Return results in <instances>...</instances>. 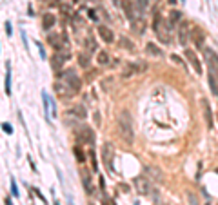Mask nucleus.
Segmentation results:
<instances>
[{
    "label": "nucleus",
    "mask_w": 218,
    "mask_h": 205,
    "mask_svg": "<svg viewBox=\"0 0 218 205\" xmlns=\"http://www.w3.org/2000/svg\"><path fill=\"white\" fill-rule=\"evenodd\" d=\"M171 58H173V62H177V64H182V60H180V56H177V54H173Z\"/></svg>",
    "instance_id": "a19ab883"
},
{
    "label": "nucleus",
    "mask_w": 218,
    "mask_h": 205,
    "mask_svg": "<svg viewBox=\"0 0 218 205\" xmlns=\"http://www.w3.org/2000/svg\"><path fill=\"white\" fill-rule=\"evenodd\" d=\"M118 44H120V47H125V49H133V44H131V40L129 38H125V36H120L118 38Z\"/></svg>",
    "instance_id": "c756f323"
},
{
    "label": "nucleus",
    "mask_w": 218,
    "mask_h": 205,
    "mask_svg": "<svg viewBox=\"0 0 218 205\" xmlns=\"http://www.w3.org/2000/svg\"><path fill=\"white\" fill-rule=\"evenodd\" d=\"M153 31L158 36V40L162 44H171V33H173V22L171 20H164V16L160 13L155 15V20H153Z\"/></svg>",
    "instance_id": "f03ea898"
},
{
    "label": "nucleus",
    "mask_w": 218,
    "mask_h": 205,
    "mask_svg": "<svg viewBox=\"0 0 218 205\" xmlns=\"http://www.w3.org/2000/svg\"><path fill=\"white\" fill-rule=\"evenodd\" d=\"M191 40L196 45V49H204V44H206V35L200 27H193L191 29Z\"/></svg>",
    "instance_id": "9b49d317"
},
{
    "label": "nucleus",
    "mask_w": 218,
    "mask_h": 205,
    "mask_svg": "<svg viewBox=\"0 0 218 205\" xmlns=\"http://www.w3.org/2000/svg\"><path fill=\"white\" fill-rule=\"evenodd\" d=\"M75 136H76V140L84 143V145H93L94 140H96V134H94V131L91 127H87V125H80V127H76L75 129Z\"/></svg>",
    "instance_id": "7ed1b4c3"
},
{
    "label": "nucleus",
    "mask_w": 218,
    "mask_h": 205,
    "mask_svg": "<svg viewBox=\"0 0 218 205\" xmlns=\"http://www.w3.org/2000/svg\"><path fill=\"white\" fill-rule=\"evenodd\" d=\"M96 60H98V64H100V65L109 64V54L105 53V51H100V53H98V58H96Z\"/></svg>",
    "instance_id": "7c9ffc66"
},
{
    "label": "nucleus",
    "mask_w": 218,
    "mask_h": 205,
    "mask_svg": "<svg viewBox=\"0 0 218 205\" xmlns=\"http://www.w3.org/2000/svg\"><path fill=\"white\" fill-rule=\"evenodd\" d=\"M169 20L173 22V24H180L182 22V13L180 11H171L169 13Z\"/></svg>",
    "instance_id": "c85d7f7f"
},
{
    "label": "nucleus",
    "mask_w": 218,
    "mask_h": 205,
    "mask_svg": "<svg viewBox=\"0 0 218 205\" xmlns=\"http://www.w3.org/2000/svg\"><path fill=\"white\" fill-rule=\"evenodd\" d=\"M116 127H118V134L120 138L127 143V145H133L135 143V127H133V120L129 116L127 111H122L116 118Z\"/></svg>",
    "instance_id": "f257e3e1"
},
{
    "label": "nucleus",
    "mask_w": 218,
    "mask_h": 205,
    "mask_svg": "<svg viewBox=\"0 0 218 205\" xmlns=\"http://www.w3.org/2000/svg\"><path fill=\"white\" fill-rule=\"evenodd\" d=\"M204 56H206V62L211 73H215L218 78V54L211 49V47H204Z\"/></svg>",
    "instance_id": "423d86ee"
},
{
    "label": "nucleus",
    "mask_w": 218,
    "mask_h": 205,
    "mask_svg": "<svg viewBox=\"0 0 218 205\" xmlns=\"http://www.w3.org/2000/svg\"><path fill=\"white\" fill-rule=\"evenodd\" d=\"M53 87H55V93H56L60 98H71L73 95H75V93L71 91V87L67 86V84H60V82H56Z\"/></svg>",
    "instance_id": "2eb2a0df"
},
{
    "label": "nucleus",
    "mask_w": 218,
    "mask_h": 205,
    "mask_svg": "<svg viewBox=\"0 0 218 205\" xmlns=\"http://www.w3.org/2000/svg\"><path fill=\"white\" fill-rule=\"evenodd\" d=\"M67 116H71V118H75V120H84L87 116V111H85L84 105L76 104V105H73V107L67 111Z\"/></svg>",
    "instance_id": "4468645a"
},
{
    "label": "nucleus",
    "mask_w": 218,
    "mask_h": 205,
    "mask_svg": "<svg viewBox=\"0 0 218 205\" xmlns=\"http://www.w3.org/2000/svg\"><path fill=\"white\" fill-rule=\"evenodd\" d=\"M133 31H135L138 36L145 33V22H144V18H142V16H140V20H136V18L133 20Z\"/></svg>",
    "instance_id": "b1692460"
},
{
    "label": "nucleus",
    "mask_w": 218,
    "mask_h": 205,
    "mask_svg": "<svg viewBox=\"0 0 218 205\" xmlns=\"http://www.w3.org/2000/svg\"><path fill=\"white\" fill-rule=\"evenodd\" d=\"M113 158H114V149H113V143L105 142L102 145V160H104L105 167L107 169H113Z\"/></svg>",
    "instance_id": "1a4fd4ad"
},
{
    "label": "nucleus",
    "mask_w": 218,
    "mask_h": 205,
    "mask_svg": "<svg viewBox=\"0 0 218 205\" xmlns=\"http://www.w3.org/2000/svg\"><path fill=\"white\" fill-rule=\"evenodd\" d=\"M87 15H89V18H91V20H94V22L98 20V16H96V11H94V9H89V11H87Z\"/></svg>",
    "instance_id": "e433bc0d"
},
{
    "label": "nucleus",
    "mask_w": 218,
    "mask_h": 205,
    "mask_svg": "<svg viewBox=\"0 0 218 205\" xmlns=\"http://www.w3.org/2000/svg\"><path fill=\"white\" fill-rule=\"evenodd\" d=\"M36 45H38V51H40V56L42 58H46V51H44V47H42L40 42H36Z\"/></svg>",
    "instance_id": "4c0bfd02"
},
{
    "label": "nucleus",
    "mask_w": 218,
    "mask_h": 205,
    "mask_svg": "<svg viewBox=\"0 0 218 205\" xmlns=\"http://www.w3.org/2000/svg\"><path fill=\"white\" fill-rule=\"evenodd\" d=\"M186 58H187V62L191 64V67L196 71V75H202V64H200V60L196 58V53L193 49H186Z\"/></svg>",
    "instance_id": "ddd939ff"
},
{
    "label": "nucleus",
    "mask_w": 218,
    "mask_h": 205,
    "mask_svg": "<svg viewBox=\"0 0 218 205\" xmlns=\"http://www.w3.org/2000/svg\"><path fill=\"white\" fill-rule=\"evenodd\" d=\"M207 80H209V86H211V91H213V95H216V96H218V78H216V75L209 71Z\"/></svg>",
    "instance_id": "393cba45"
},
{
    "label": "nucleus",
    "mask_w": 218,
    "mask_h": 205,
    "mask_svg": "<svg viewBox=\"0 0 218 205\" xmlns=\"http://www.w3.org/2000/svg\"><path fill=\"white\" fill-rule=\"evenodd\" d=\"M47 42H49V45L53 49L60 51V49H64L67 45V38L64 36L62 33H51V35H47Z\"/></svg>",
    "instance_id": "6e6552de"
},
{
    "label": "nucleus",
    "mask_w": 218,
    "mask_h": 205,
    "mask_svg": "<svg viewBox=\"0 0 218 205\" xmlns=\"http://www.w3.org/2000/svg\"><path fill=\"white\" fill-rule=\"evenodd\" d=\"M80 180H82V185H84V189H85V193L91 194L93 193V185H91V174H89L87 169H80Z\"/></svg>",
    "instance_id": "dca6fc26"
},
{
    "label": "nucleus",
    "mask_w": 218,
    "mask_h": 205,
    "mask_svg": "<svg viewBox=\"0 0 218 205\" xmlns=\"http://www.w3.org/2000/svg\"><path fill=\"white\" fill-rule=\"evenodd\" d=\"M89 156H91V165H93V169L96 171L98 169V163H96V158H94V151H89Z\"/></svg>",
    "instance_id": "473e14b6"
},
{
    "label": "nucleus",
    "mask_w": 218,
    "mask_h": 205,
    "mask_svg": "<svg viewBox=\"0 0 218 205\" xmlns=\"http://www.w3.org/2000/svg\"><path fill=\"white\" fill-rule=\"evenodd\" d=\"M147 4H149V2H147V0H138V2H136V6H138V7H140V11H144L145 7H147Z\"/></svg>",
    "instance_id": "f704fd0d"
},
{
    "label": "nucleus",
    "mask_w": 218,
    "mask_h": 205,
    "mask_svg": "<svg viewBox=\"0 0 218 205\" xmlns=\"http://www.w3.org/2000/svg\"><path fill=\"white\" fill-rule=\"evenodd\" d=\"M73 152H75V156H76V162H78V163H84V162H85V154H84V151L80 149V147H78V145L73 149Z\"/></svg>",
    "instance_id": "cd10ccee"
},
{
    "label": "nucleus",
    "mask_w": 218,
    "mask_h": 205,
    "mask_svg": "<svg viewBox=\"0 0 218 205\" xmlns=\"http://www.w3.org/2000/svg\"><path fill=\"white\" fill-rule=\"evenodd\" d=\"M64 80H65L67 86L71 87V91L75 95L82 89V80H80V76H78V73H76L75 69H67V71L64 73Z\"/></svg>",
    "instance_id": "39448f33"
},
{
    "label": "nucleus",
    "mask_w": 218,
    "mask_h": 205,
    "mask_svg": "<svg viewBox=\"0 0 218 205\" xmlns=\"http://www.w3.org/2000/svg\"><path fill=\"white\" fill-rule=\"evenodd\" d=\"M136 73H140V71H138V64H131V62H125L124 67H122V76H124V78H129V76L136 75Z\"/></svg>",
    "instance_id": "aec40b11"
},
{
    "label": "nucleus",
    "mask_w": 218,
    "mask_h": 205,
    "mask_svg": "<svg viewBox=\"0 0 218 205\" xmlns=\"http://www.w3.org/2000/svg\"><path fill=\"white\" fill-rule=\"evenodd\" d=\"M6 33H7V36H11V24L9 22H6Z\"/></svg>",
    "instance_id": "58836bf2"
},
{
    "label": "nucleus",
    "mask_w": 218,
    "mask_h": 205,
    "mask_svg": "<svg viewBox=\"0 0 218 205\" xmlns=\"http://www.w3.org/2000/svg\"><path fill=\"white\" fill-rule=\"evenodd\" d=\"M189 38H191L189 24L187 22H180V27H178V42H180V45H187Z\"/></svg>",
    "instance_id": "9d476101"
},
{
    "label": "nucleus",
    "mask_w": 218,
    "mask_h": 205,
    "mask_svg": "<svg viewBox=\"0 0 218 205\" xmlns=\"http://www.w3.org/2000/svg\"><path fill=\"white\" fill-rule=\"evenodd\" d=\"M133 184H135L138 194H144V196L155 194V189H153V185H151L147 176H136L135 180H133Z\"/></svg>",
    "instance_id": "20e7f679"
},
{
    "label": "nucleus",
    "mask_w": 218,
    "mask_h": 205,
    "mask_svg": "<svg viewBox=\"0 0 218 205\" xmlns=\"http://www.w3.org/2000/svg\"><path fill=\"white\" fill-rule=\"evenodd\" d=\"M4 91H6V95L9 96L11 95V65L7 62L6 65V78H4Z\"/></svg>",
    "instance_id": "5701e85b"
},
{
    "label": "nucleus",
    "mask_w": 218,
    "mask_h": 205,
    "mask_svg": "<svg viewBox=\"0 0 218 205\" xmlns=\"http://www.w3.org/2000/svg\"><path fill=\"white\" fill-rule=\"evenodd\" d=\"M2 129H4V133H7V134H13V127H11L9 123H2Z\"/></svg>",
    "instance_id": "c9c22d12"
},
{
    "label": "nucleus",
    "mask_w": 218,
    "mask_h": 205,
    "mask_svg": "<svg viewBox=\"0 0 218 205\" xmlns=\"http://www.w3.org/2000/svg\"><path fill=\"white\" fill-rule=\"evenodd\" d=\"M85 49H87L89 53H94V51L98 49V44H96V40H94L93 36H87V38H85Z\"/></svg>",
    "instance_id": "a878e982"
},
{
    "label": "nucleus",
    "mask_w": 218,
    "mask_h": 205,
    "mask_svg": "<svg viewBox=\"0 0 218 205\" xmlns=\"http://www.w3.org/2000/svg\"><path fill=\"white\" fill-rule=\"evenodd\" d=\"M55 22H56V16L51 15V13H46V15L42 16V27H44V29H51L53 26H55Z\"/></svg>",
    "instance_id": "4be33fe9"
},
{
    "label": "nucleus",
    "mask_w": 218,
    "mask_h": 205,
    "mask_svg": "<svg viewBox=\"0 0 218 205\" xmlns=\"http://www.w3.org/2000/svg\"><path fill=\"white\" fill-rule=\"evenodd\" d=\"M122 9H124V15L127 20H135L136 18V11H135V6H133V2L131 0H124L122 2Z\"/></svg>",
    "instance_id": "f3484780"
},
{
    "label": "nucleus",
    "mask_w": 218,
    "mask_h": 205,
    "mask_svg": "<svg viewBox=\"0 0 218 205\" xmlns=\"http://www.w3.org/2000/svg\"><path fill=\"white\" fill-rule=\"evenodd\" d=\"M145 53L151 54V56H158V58H160V56H164V51H162L156 44H153V42L145 44Z\"/></svg>",
    "instance_id": "412c9836"
},
{
    "label": "nucleus",
    "mask_w": 218,
    "mask_h": 205,
    "mask_svg": "<svg viewBox=\"0 0 218 205\" xmlns=\"http://www.w3.org/2000/svg\"><path fill=\"white\" fill-rule=\"evenodd\" d=\"M11 193H13V196H18V189H17V182L11 178Z\"/></svg>",
    "instance_id": "72a5a7b5"
},
{
    "label": "nucleus",
    "mask_w": 218,
    "mask_h": 205,
    "mask_svg": "<svg viewBox=\"0 0 218 205\" xmlns=\"http://www.w3.org/2000/svg\"><path fill=\"white\" fill-rule=\"evenodd\" d=\"M118 189H120V191H124V193H127V191H129V187H127V185H118Z\"/></svg>",
    "instance_id": "79ce46f5"
},
{
    "label": "nucleus",
    "mask_w": 218,
    "mask_h": 205,
    "mask_svg": "<svg viewBox=\"0 0 218 205\" xmlns=\"http://www.w3.org/2000/svg\"><path fill=\"white\" fill-rule=\"evenodd\" d=\"M65 60H67V54L56 53V54H53V56H51V67H53V71H55L58 76L62 75V65H64Z\"/></svg>",
    "instance_id": "f8f14e48"
},
{
    "label": "nucleus",
    "mask_w": 218,
    "mask_h": 205,
    "mask_svg": "<svg viewBox=\"0 0 218 205\" xmlns=\"http://www.w3.org/2000/svg\"><path fill=\"white\" fill-rule=\"evenodd\" d=\"M98 35H100V38H102L105 44H111V42L114 40L113 31H111L107 26H100V27H98Z\"/></svg>",
    "instance_id": "6ab92c4d"
},
{
    "label": "nucleus",
    "mask_w": 218,
    "mask_h": 205,
    "mask_svg": "<svg viewBox=\"0 0 218 205\" xmlns=\"http://www.w3.org/2000/svg\"><path fill=\"white\" fill-rule=\"evenodd\" d=\"M42 98H44V107H46V116L49 120V96L47 93H42Z\"/></svg>",
    "instance_id": "2f4dec72"
},
{
    "label": "nucleus",
    "mask_w": 218,
    "mask_h": 205,
    "mask_svg": "<svg viewBox=\"0 0 218 205\" xmlns=\"http://www.w3.org/2000/svg\"><path fill=\"white\" fill-rule=\"evenodd\" d=\"M78 64H80V67H89V64H91V60H89V54H78Z\"/></svg>",
    "instance_id": "bb28decb"
},
{
    "label": "nucleus",
    "mask_w": 218,
    "mask_h": 205,
    "mask_svg": "<svg viewBox=\"0 0 218 205\" xmlns=\"http://www.w3.org/2000/svg\"><path fill=\"white\" fill-rule=\"evenodd\" d=\"M202 109H204V118H206V123L211 129L213 127V111H211V105H209L207 100H202Z\"/></svg>",
    "instance_id": "a211bd4d"
},
{
    "label": "nucleus",
    "mask_w": 218,
    "mask_h": 205,
    "mask_svg": "<svg viewBox=\"0 0 218 205\" xmlns=\"http://www.w3.org/2000/svg\"><path fill=\"white\" fill-rule=\"evenodd\" d=\"M104 205H114V202L111 198H104Z\"/></svg>",
    "instance_id": "ea45409f"
},
{
    "label": "nucleus",
    "mask_w": 218,
    "mask_h": 205,
    "mask_svg": "<svg viewBox=\"0 0 218 205\" xmlns=\"http://www.w3.org/2000/svg\"><path fill=\"white\" fill-rule=\"evenodd\" d=\"M144 174L149 178V180H153L155 184H164L166 182V178H164V173L155 167V165H145L144 167Z\"/></svg>",
    "instance_id": "0eeeda50"
},
{
    "label": "nucleus",
    "mask_w": 218,
    "mask_h": 205,
    "mask_svg": "<svg viewBox=\"0 0 218 205\" xmlns=\"http://www.w3.org/2000/svg\"><path fill=\"white\" fill-rule=\"evenodd\" d=\"M6 205H13V203H11V200H9V198H6Z\"/></svg>",
    "instance_id": "37998d69"
}]
</instances>
